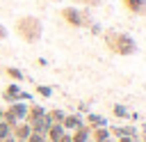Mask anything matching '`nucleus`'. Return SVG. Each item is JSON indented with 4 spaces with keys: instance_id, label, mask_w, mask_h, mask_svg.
Wrapping results in <instances>:
<instances>
[{
    "instance_id": "f257e3e1",
    "label": "nucleus",
    "mask_w": 146,
    "mask_h": 142,
    "mask_svg": "<svg viewBox=\"0 0 146 142\" xmlns=\"http://www.w3.org/2000/svg\"><path fill=\"white\" fill-rule=\"evenodd\" d=\"M105 41H107V48L114 50L116 55H132L137 50L135 39L128 37L125 32H107L105 34Z\"/></svg>"
},
{
    "instance_id": "f03ea898",
    "label": "nucleus",
    "mask_w": 146,
    "mask_h": 142,
    "mask_svg": "<svg viewBox=\"0 0 146 142\" xmlns=\"http://www.w3.org/2000/svg\"><path fill=\"white\" fill-rule=\"evenodd\" d=\"M16 32H18V37L23 41L32 44V41H36L41 37V23L34 16H23V18L16 21Z\"/></svg>"
},
{
    "instance_id": "7ed1b4c3",
    "label": "nucleus",
    "mask_w": 146,
    "mask_h": 142,
    "mask_svg": "<svg viewBox=\"0 0 146 142\" xmlns=\"http://www.w3.org/2000/svg\"><path fill=\"white\" fill-rule=\"evenodd\" d=\"M27 119V105L25 103H18V101H14L7 110H5V121L14 128L16 124H21V121H25Z\"/></svg>"
},
{
    "instance_id": "20e7f679",
    "label": "nucleus",
    "mask_w": 146,
    "mask_h": 142,
    "mask_svg": "<svg viewBox=\"0 0 146 142\" xmlns=\"http://www.w3.org/2000/svg\"><path fill=\"white\" fill-rule=\"evenodd\" d=\"M62 18H64L68 25H73V27L84 25V16H82V11L75 9V7H64V9H62Z\"/></svg>"
},
{
    "instance_id": "39448f33",
    "label": "nucleus",
    "mask_w": 146,
    "mask_h": 142,
    "mask_svg": "<svg viewBox=\"0 0 146 142\" xmlns=\"http://www.w3.org/2000/svg\"><path fill=\"white\" fill-rule=\"evenodd\" d=\"M62 126H64V131H66V133H71V131H78L80 126H84V121H82V117H80V115H66V117H64V121H62Z\"/></svg>"
},
{
    "instance_id": "423d86ee",
    "label": "nucleus",
    "mask_w": 146,
    "mask_h": 142,
    "mask_svg": "<svg viewBox=\"0 0 146 142\" xmlns=\"http://www.w3.org/2000/svg\"><path fill=\"white\" fill-rule=\"evenodd\" d=\"M30 133H32V126H30L27 121H21V124H16V126L11 128V135H14L16 140H27Z\"/></svg>"
},
{
    "instance_id": "0eeeda50",
    "label": "nucleus",
    "mask_w": 146,
    "mask_h": 142,
    "mask_svg": "<svg viewBox=\"0 0 146 142\" xmlns=\"http://www.w3.org/2000/svg\"><path fill=\"white\" fill-rule=\"evenodd\" d=\"M121 2L132 14H146V0H121Z\"/></svg>"
},
{
    "instance_id": "6e6552de",
    "label": "nucleus",
    "mask_w": 146,
    "mask_h": 142,
    "mask_svg": "<svg viewBox=\"0 0 146 142\" xmlns=\"http://www.w3.org/2000/svg\"><path fill=\"white\" fill-rule=\"evenodd\" d=\"M21 94H23V92H21V87H18L16 82H11V85H9L7 89H5L2 98H5V101H11V103H14V101H18V98H21Z\"/></svg>"
},
{
    "instance_id": "1a4fd4ad",
    "label": "nucleus",
    "mask_w": 146,
    "mask_h": 142,
    "mask_svg": "<svg viewBox=\"0 0 146 142\" xmlns=\"http://www.w3.org/2000/svg\"><path fill=\"white\" fill-rule=\"evenodd\" d=\"M89 137H91V128H89V126H80V128L73 131V135H71L73 142H89Z\"/></svg>"
},
{
    "instance_id": "9d476101",
    "label": "nucleus",
    "mask_w": 146,
    "mask_h": 142,
    "mask_svg": "<svg viewBox=\"0 0 146 142\" xmlns=\"http://www.w3.org/2000/svg\"><path fill=\"white\" fill-rule=\"evenodd\" d=\"M66 131H64V126L62 124H52L50 128H48V133H46V140H50V142H57L62 135H64Z\"/></svg>"
},
{
    "instance_id": "9b49d317",
    "label": "nucleus",
    "mask_w": 146,
    "mask_h": 142,
    "mask_svg": "<svg viewBox=\"0 0 146 142\" xmlns=\"http://www.w3.org/2000/svg\"><path fill=\"white\" fill-rule=\"evenodd\" d=\"M110 128L107 126H103V128H91V137H94V142H107L110 140Z\"/></svg>"
},
{
    "instance_id": "f8f14e48",
    "label": "nucleus",
    "mask_w": 146,
    "mask_h": 142,
    "mask_svg": "<svg viewBox=\"0 0 146 142\" xmlns=\"http://www.w3.org/2000/svg\"><path fill=\"white\" fill-rule=\"evenodd\" d=\"M87 124H89V128H103V126H107L105 117L94 115V112H89V115H87Z\"/></svg>"
},
{
    "instance_id": "ddd939ff",
    "label": "nucleus",
    "mask_w": 146,
    "mask_h": 142,
    "mask_svg": "<svg viewBox=\"0 0 146 142\" xmlns=\"http://www.w3.org/2000/svg\"><path fill=\"white\" fill-rule=\"evenodd\" d=\"M48 117H50V121H52V124H62V121H64V117H66V112H64V110H52Z\"/></svg>"
},
{
    "instance_id": "4468645a",
    "label": "nucleus",
    "mask_w": 146,
    "mask_h": 142,
    "mask_svg": "<svg viewBox=\"0 0 146 142\" xmlns=\"http://www.w3.org/2000/svg\"><path fill=\"white\" fill-rule=\"evenodd\" d=\"M9 135H11V126L2 119V121H0V142H2V140H7Z\"/></svg>"
},
{
    "instance_id": "2eb2a0df",
    "label": "nucleus",
    "mask_w": 146,
    "mask_h": 142,
    "mask_svg": "<svg viewBox=\"0 0 146 142\" xmlns=\"http://www.w3.org/2000/svg\"><path fill=\"white\" fill-rule=\"evenodd\" d=\"M5 73L11 78V80H23V73H21V69H14V66H7L5 69Z\"/></svg>"
},
{
    "instance_id": "dca6fc26",
    "label": "nucleus",
    "mask_w": 146,
    "mask_h": 142,
    "mask_svg": "<svg viewBox=\"0 0 146 142\" xmlns=\"http://www.w3.org/2000/svg\"><path fill=\"white\" fill-rule=\"evenodd\" d=\"M114 115H116V117H128V108L121 105V103H116V105H114Z\"/></svg>"
},
{
    "instance_id": "f3484780",
    "label": "nucleus",
    "mask_w": 146,
    "mask_h": 142,
    "mask_svg": "<svg viewBox=\"0 0 146 142\" xmlns=\"http://www.w3.org/2000/svg\"><path fill=\"white\" fill-rule=\"evenodd\" d=\"M25 142H46V135H41V133H30V137H27Z\"/></svg>"
},
{
    "instance_id": "a211bd4d",
    "label": "nucleus",
    "mask_w": 146,
    "mask_h": 142,
    "mask_svg": "<svg viewBox=\"0 0 146 142\" xmlns=\"http://www.w3.org/2000/svg\"><path fill=\"white\" fill-rule=\"evenodd\" d=\"M36 94H41V96H50V94H52V89H50V87H46V85H39V87H36Z\"/></svg>"
},
{
    "instance_id": "6ab92c4d",
    "label": "nucleus",
    "mask_w": 146,
    "mask_h": 142,
    "mask_svg": "<svg viewBox=\"0 0 146 142\" xmlns=\"http://www.w3.org/2000/svg\"><path fill=\"white\" fill-rule=\"evenodd\" d=\"M57 142H73V140H71V133H64V135H62Z\"/></svg>"
},
{
    "instance_id": "aec40b11",
    "label": "nucleus",
    "mask_w": 146,
    "mask_h": 142,
    "mask_svg": "<svg viewBox=\"0 0 146 142\" xmlns=\"http://www.w3.org/2000/svg\"><path fill=\"white\" fill-rule=\"evenodd\" d=\"M5 34H7V30H5L2 25H0V39H5Z\"/></svg>"
},
{
    "instance_id": "412c9836",
    "label": "nucleus",
    "mask_w": 146,
    "mask_h": 142,
    "mask_svg": "<svg viewBox=\"0 0 146 142\" xmlns=\"http://www.w3.org/2000/svg\"><path fill=\"white\" fill-rule=\"evenodd\" d=\"M84 2H87V5H98L100 0H84Z\"/></svg>"
},
{
    "instance_id": "4be33fe9",
    "label": "nucleus",
    "mask_w": 146,
    "mask_h": 142,
    "mask_svg": "<svg viewBox=\"0 0 146 142\" xmlns=\"http://www.w3.org/2000/svg\"><path fill=\"white\" fill-rule=\"evenodd\" d=\"M2 142H16V137H14V135H9V137H7V140H2Z\"/></svg>"
},
{
    "instance_id": "5701e85b",
    "label": "nucleus",
    "mask_w": 146,
    "mask_h": 142,
    "mask_svg": "<svg viewBox=\"0 0 146 142\" xmlns=\"http://www.w3.org/2000/svg\"><path fill=\"white\" fill-rule=\"evenodd\" d=\"M119 142H132V137H119Z\"/></svg>"
},
{
    "instance_id": "b1692460",
    "label": "nucleus",
    "mask_w": 146,
    "mask_h": 142,
    "mask_svg": "<svg viewBox=\"0 0 146 142\" xmlns=\"http://www.w3.org/2000/svg\"><path fill=\"white\" fill-rule=\"evenodd\" d=\"M2 119H5V110L0 108V121H2Z\"/></svg>"
},
{
    "instance_id": "393cba45",
    "label": "nucleus",
    "mask_w": 146,
    "mask_h": 142,
    "mask_svg": "<svg viewBox=\"0 0 146 142\" xmlns=\"http://www.w3.org/2000/svg\"><path fill=\"white\" fill-rule=\"evenodd\" d=\"M16 142H25V140H16Z\"/></svg>"
},
{
    "instance_id": "a878e982",
    "label": "nucleus",
    "mask_w": 146,
    "mask_h": 142,
    "mask_svg": "<svg viewBox=\"0 0 146 142\" xmlns=\"http://www.w3.org/2000/svg\"><path fill=\"white\" fill-rule=\"evenodd\" d=\"M144 142H146V133H144Z\"/></svg>"
},
{
    "instance_id": "bb28decb",
    "label": "nucleus",
    "mask_w": 146,
    "mask_h": 142,
    "mask_svg": "<svg viewBox=\"0 0 146 142\" xmlns=\"http://www.w3.org/2000/svg\"><path fill=\"white\" fill-rule=\"evenodd\" d=\"M46 142H50V140H46Z\"/></svg>"
},
{
    "instance_id": "cd10ccee",
    "label": "nucleus",
    "mask_w": 146,
    "mask_h": 142,
    "mask_svg": "<svg viewBox=\"0 0 146 142\" xmlns=\"http://www.w3.org/2000/svg\"><path fill=\"white\" fill-rule=\"evenodd\" d=\"M107 142H112V140H107Z\"/></svg>"
},
{
    "instance_id": "c85d7f7f",
    "label": "nucleus",
    "mask_w": 146,
    "mask_h": 142,
    "mask_svg": "<svg viewBox=\"0 0 146 142\" xmlns=\"http://www.w3.org/2000/svg\"><path fill=\"white\" fill-rule=\"evenodd\" d=\"M141 142H144V140H141Z\"/></svg>"
}]
</instances>
